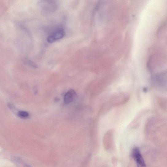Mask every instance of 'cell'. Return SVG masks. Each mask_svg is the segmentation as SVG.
<instances>
[{
	"mask_svg": "<svg viewBox=\"0 0 167 167\" xmlns=\"http://www.w3.org/2000/svg\"><path fill=\"white\" fill-rule=\"evenodd\" d=\"M25 63L34 68H37V66L34 62L30 60H25Z\"/></svg>",
	"mask_w": 167,
	"mask_h": 167,
	"instance_id": "5",
	"label": "cell"
},
{
	"mask_svg": "<svg viewBox=\"0 0 167 167\" xmlns=\"http://www.w3.org/2000/svg\"><path fill=\"white\" fill-rule=\"evenodd\" d=\"M65 32L64 29L62 28H59L48 37L47 41L49 43H53L63 38Z\"/></svg>",
	"mask_w": 167,
	"mask_h": 167,
	"instance_id": "1",
	"label": "cell"
},
{
	"mask_svg": "<svg viewBox=\"0 0 167 167\" xmlns=\"http://www.w3.org/2000/svg\"><path fill=\"white\" fill-rule=\"evenodd\" d=\"M76 96L75 91L72 89L68 91L64 96V102L66 104H69L74 100Z\"/></svg>",
	"mask_w": 167,
	"mask_h": 167,
	"instance_id": "3",
	"label": "cell"
},
{
	"mask_svg": "<svg viewBox=\"0 0 167 167\" xmlns=\"http://www.w3.org/2000/svg\"><path fill=\"white\" fill-rule=\"evenodd\" d=\"M18 115L20 117L23 118H27L29 116V113L25 111H20L18 112Z\"/></svg>",
	"mask_w": 167,
	"mask_h": 167,
	"instance_id": "4",
	"label": "cell"
},
{
	"mask_svg": "<svg viewBox=\"0 0 167 167\" xmlns=\"http://www.w3.org/2000/svg\"><path fill=\"white\" fill-rule=\"evenodd\" d=\"M132 155L133 158L138 166L144 167L146 166L144 159L138 148H135L133 149Z\"/></svg>",
	"mask_w": 167,
	"mask_h": 167,
	"instance_id": "2",
	"label": "cell"
}]
</instances>
